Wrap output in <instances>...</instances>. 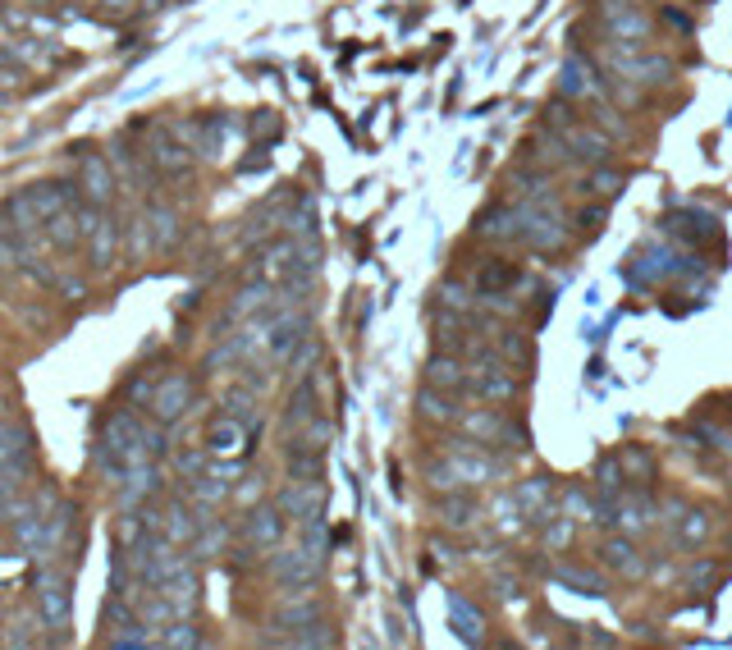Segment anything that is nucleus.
Listing matches in <instances>:
<instances>
[{
    "label": "nucleus",
    "instance_id": "nucleus-31",
    "mask_svg": "<svg viewBox=\"0 0 732 650\" xmlns=\"http://www.w3.org/2000/svg\"><path fill=\"white\" fill-rule=\"evenodd\" d=\"M568 536H572L568 513H559V522H549V527H545V541H549V545H568Z\"/></svg>",
    "mask_w": 732,
    "mask_h": 650
},
{
    "label": "nucleus",
    "instance_id": "nucleus-9",
    "mask_svg": "<svg viewBox=\"0 0 732 650\" xmlns=\"http://www.w3.org/2000/svg\"><path fill=\"white\" fill-rule=\"evenodd\" d=\"M78 179H83L87 202H97V206H106L110 193H115V174H110V161H106V156H97V152L78 161Z\"/></svg>",
    "mask_w": 732,
    "mask_h": 650
},
{
    "label": "nucleus",
    "instance_id": "nucleus-6",
    "mask_svg": "<svg viewBox=\"0 0 732 650\" xmlns=\"http://www.w3.org/2000/svg\"><path fill=\"white\" fill-rule=\"evenodd\" d=\"M252 435H257V426L243 422V417H234V412H225L216 426H211V454L216 458H243L252 445Z\"/></svg>",
    "mask_w": 732,
    "mask_h": 650
},
{
    "label": "nucleus",
    "instance_id": "nucleus-17",
    "mask_svg": "<svg viewBox=\"0 0 732 650\" xmlns=\"http://www.w3.org/2000/svg\"><path fill=\"white\" fill-rule=\"evenodd\" d=\"M69 522H74V504H51V513H46L42 554H37V559H55V550L65 545V531H69Z\"/></svg>",
    "mask_w": 732,
    "mask_h": 650
},
{
    "label": "nucleus",
    "instance_id": "nucleus-13",
    "mask_svg": "<svg viewBox=\"0 0 732 650\" xmlns=\"http://www.w3.org/2000/svg\"><path fill=\"white\" fill-rule=\"evenodd\" d=\"M33 458V435L19 422H0V463L5 467H28Z\"/></svg>",
    "mask_w": 732,
    "mask_h": 650
},
{
    "label": "nucleus",
    "instance_id": "nucleus-5",
    "mask_svg": "<svg viewBox=\"0 0 732 650\" xmlns=\"http://www.w3.org/2000/svg\"><path fill=\"white\" fill-rule=\"evenodd\" d=\"M37 609H42L46 628H65L69 614H74V591L60 573H42L37 577Z\"/></svg>",
    "mask_w": 732,
    "mask_h": 650
},
{
    "label": "nucleus",
    "instance_id": "nucleus-15",
    "mask_svg": "<svg viewBox=\"0 0 732 650\" xmlns=\"http://www.w3.org/2000/svg\"><path fill=\"white\" fill-rule=\"evenodd\" d=\"M600 554H604V564L614 568V573H623V577H636L641 568H646V564H641V554H636V545L627 541V536H609Z\"/></svg>",
    "mask_w": 732,
    "mask_h": 650
},
{
    "label": "nucleus",
    "instance_id": "nucleus-16",
    "mask_svg": "<svg viewBox=\"0 0 732 650\" xmlns=\"http://www.w3.org/2000/svg\"><path fill=\"white\" fill-rule=\"evenodd\" d=\"M202 527H206V518L197 522L193 513L183 509V504H170V509H165V531H161V536H165V541H174V545H193Z\"/></svg>",
    "mask_w": 732,
    "mask_h": 650
},
{
    "label": "nucleus",
    "instance_id": "nucleus-10",
    "mask_svg": "<svg viewBox=\"0 0 732 650\" xmlns=\"http://www.w3.org/2000/svg\"><path fill=\"white\" fill-rule=\"evenodd\" d=\"M595 65L591 60H586V55H568V60H563V78H559V92L568 101H577V97H595V92H600V83H595Z\"/></svg>",
    "mask_w": 732,
    "mask_h": 650
},
{
    "label": "nucleus",
    "instance_id": "nucleus-19",
    "mask_svg": "<svg viewBox=\"0 0 732 650\" xmlns=\"http://www.w3.org/2000/svg\"><path fill=\"white\" fill-rule=\"evenodd\" d=\"M46 234H51L55 248H74V243L83 239V220H78V206H65L60 216L46 220Z\"/></svg>",
    "mask_w": 732,
    "mask_h": 650
},
{
    "label": "nucleus",
    "instance_id": "nucleus-14",
    "mask_svg": "<svg viewBox=\"0 0 732 650\" xmlns=\"http://www.w3.org/2000/svg\"><path fill=\"white\" fill-rule=\"evenodd\" d=\"M463 426L472 435H481L485 445H495V440H504V435H513V426L499 417L495 408H472V412H463Z\"/></svg>",
    "mask_w": 732,
    "mask_h": 650
},
{
    "label": "nucleus",
    "instance_id": "nucleus-3",
    "mask_svg": "<svg viewBox=\"0 0 732 650\" xmlns=\"http://www.w3.org/2000/svg\"><path fill=\"white\" fill-rule=\"evenodd\" d=\"M280 509L289 513L293 522H321V513H325V486H321V477H293V486L280 495Z\"/></svg>",
    "mask_w": 732,
    "mask_h": 650
},
{
    "label": "nucleus",
    "instance_id": "nucleus-28",
    "mask_svg": "<svg viewBox=\"0 0 732 650\" xmlns=\"http://www.w3.org/2000/svg\"><path fill=\"white\" fill-rule=\"evenodd\" d=\"M316 417V394H312V385H302L298 394H293V403H289V426H307Z\"/></svg>",
    "mask_w": 732,
    "mask_h": 650
},
{
    "label": "nucleus",
    "instance_id": "nucleus-2",
    "mask_svg": "<svg viewBox=\"0 0 732 650\" xmlns=\"http://www.w3.org/2000/svg\"><path fill=\"white\" fill-rule=\"evenodd\" d=\"M600 19L618 46H646L650 42V19L636 0H600Z\"/></svg>",
    "mask_w": 732,
    "mask_h": 650
},
{
    "label": "nucleus",
    "instance_id": "nucleus-23",
    "mask_svg": "<svg viewBox=\"0 0 732 650\" xmlns=\"http://www.w3.org/2000/svg\"><path fill=\"white\" fill-rule=\"evenodd\" d=\"M151 165L165 170V174H183V170H188V152H183L179 142H170V138H156V147H151Z\"/></svg>",
    "mask_w": 732,
    "mask_h": 650
},
{
    "label": "nucleus",
    "instance_id": "nucleus-26",
    "mask_svg": "<svg viewBox=\"0 0 732 650\" xmlns=\"http://www.w3.org/2000/svg\"><path fill=\"white\" fill-rule=\"evenodd\" d=\"M421 412H426L431 422H453V417H458L453 399L449 394H435V385H426V394H421Z\"/></svg>",
    "mask_w": 732,
    "mask_h": 650
},
{
    "label": "nucleus",
    "instance_id": "nucleus-18",
    "mask_svg": "<svg viewBox=\"0 0 732 650\" xmlns=\"http://www.w3.org/2000/svg\"><path fill=\"white\" fill-rule=\"evenodd\" d=\"M444 609H449V623H453L458 637H463V641H481V614H476L463 596H449V600H444Z\"/></svg>",
    "mask_w": 732,
    "mask_h": 650
},
{
    "label": "nucleus",
    "instance_id": "nucleus-29",
    "mask_svg": "<svg viewBox=\"0 0 732 650\" xmlns=\"http://www.w3.org/2000/svg\"><path fill=\"white\" fill-rule=\"evenodd\" d=\"M23 472H28V467H5V463H0V509H5L10 499H19V490H23Z\"/></svg>",
    "mask_w": 732,
    "mask_h": 650
},
{
    "label": "nucleus",
    "instance_id": "nucleus-4",
    "mask_svg": "<svg viewBox=\"0 0 732 650\" xmlns=\"http://www.w3.org/2000/svg\"><path fill=\"white\" fill-rule=\"evenodd\" d=\"M151 417L161 426H170V422H179L183 412H188V403H193V380L183 376V371H174V376H165L156 390H151Z\"/></svg>",
    "mask_w": 732,
    "mask_h": 650
},
{
    "label": "nucleus",
    "instance_id": "nucleus-32",
    "mask_svg": "<svg viewBox=\"0 0 732 650\" xmlns=\"http://www.w3.org/2000/svg\"><path fill=\"white\" fill-rule=\"evenodd\" d=\"M0 412H5V399H0Z\"/></svg>",
    "mask_w": 732,
    "mask_h": 650
},
{
    "label": "nucleus",
    "instance_id": "nucleus-21",
    "mask_svg": "<svg viewBox=\"0 0 732 650\" xmlns=\"http://www.w3.org/2000/svg\"><path fill=\"white\" fill-rule=\"evenodd\" d=\"M673 522H678V545H687V550L705 545V536L714 531V522H710V513H705V509H687L682 518H673Z\"/></svg>",
    "mask_w": 732,
    "mask_h": 650
},
{
    "label": "nucleus",
    "instance_id": "nucleus-12",
    "mask_svg": "<svg viewBox=\"0 0 732 650\" xmlns=\"http://www.w3.org/2000/svg\"><path fill=\"white\" fill-rule=\"evenodd\" d=\"M614 69L623 78H632V83H664L668 78V60H655V55H627V46L614 42Z\"/></svg>",
    "mask_w": 732,
    "mask_h": 650
},
{
    "label": "nucleus",
    "instance_id": "nucleus-11",
    "mask_svg": "<svg viewBox=\"0 0 732 650\" xmlns=\"http://www.w3.org/2000/svg\"><path fill=\"white\" fill-rule=\"evenodd\" d=\"M156 486H161V477H156V467H151V458L147 463H133L129 472H124V481H119V504L124 509H138L142 499H151L156 495Z\"/></svg>",
    "mask_w": 732,
    "mask_h": 650
},
{
    "label": "nucleus",
    "instance_id": "nucleus-30",
    "mask_svg": "<svg viewBox=\"0 0 732 650\" xmlns=\"http://www.w3.org/2000/svg\"><path fill=\"white\" fill-rule=\"evenodd\" d=\"M147 225H151V234H156V243L170 248V243H174V216H170V211H151Z\"/></svg>",
    "mask_w": 732,
    "mask_h": 650
},
{
    "label": "nucleus",
    "instance_id": "nucleus-7",
    "mask_svg": "<svg viewBox=\"0 0 732 650\" xmlns=\"http://www.w3.org/2000/svg\"><path fill=\"white\" fill-rule=\"evenodd\" d=\"M243 541H248L252 550H275V545L284 541V509L280 504H261V509H252L248 522H243Z\"/></svg>",
    "mask_w": 732,
    "mask_h": 650
},
{
    "label": "nucleus",
    "instance_id": "nucleus-20",
    "mask_svg": "<svg viewBox=\"0 0 732 650\" xmlns=\"http://www.w3.org/2000/svg\"><path fill=\"white\" fill-rule=\"evenodd\" d=\"M115 248H119V225H115V216H101V225L92 229V266L106 271L110 261H115Z\"/></svg>",
    "mask_w": 732,
    "mask_h": 650
},
{
    "label": "nucleus",
    "instance_id": "nucleus-22",
    "mask_svg": "<svg viewBox=\"0 0 732 650\" xmlns=\"http://www.w3.org/2000/svg\"><path fill=\"white\" fill-rule=\"evenodd\" d=\"M426 385H435V390H467V371H463V362H453V358H431V367H426Z\"/></svg>",
    "mask_w": 732,
    "mask_h": 650
},
{
    "label": "nucleus",
    "instance_id": "nucleus-25",
    "mask_svg": "<svg viewBox=\"0 0 732 650\" xmlns=\"http://www.w3.org/2000/svg\"><path fill=\"white\" fill-rule=\"evenodd\" d=\"M595 490H600V495H627V477H623V463H618V458H600V467H595Z\"/></svg>",
    "mask_w": 732,
    "mask_h": 650
},
{
    "label": "nucleus",
    "instance_id": "nucleus-1",
    "mask_svg": "<svg viewBox=\"0 0 732 650\" xmlns=\"http://www.w3.org/2000/svg\"><path fill=\"white\" fill-rule=\"evenodd\" d=\"M325 545L321 541H302L293 545V550H280L275 559H270V577L280 586H289V591H302V586H312L316 577H321V564H325Z\"/></svg>",
    "mask_w": 732,
    "mask_h": 650
},
{
    "label": "nucleus",
    "instance_id": "nucleus-27",
    "mask_svg": "<svg viewBox=\"0 0 732 650\" xmlns=\"http://www.w3.org/2000/svg\"><path fill=\"white\" fill-rule=\"evenodd\" d=\"M14 266H19V234L10 216H0V271H14Z\"/></svg>",
    "mask_w": 732,
    "mask_h": 650
},
{
    "label": "nucleus",
    "instance_id": "nucleus-24",
    "mask_svg": "<svg viewBox=\"0 0 732 650\" xmlns=\"http://www.w3.org/2000/svg\"><path fill=\"white\" fill-rule=\"evenodd\" d=\"M554 577H559L563 586H572L577 596H604V582L595 573H586V568H572V564H559L554 568Z\"/></svg>",
    "mask_w": 732,
    "mask_h": 650
},
{
    "label": "nucleus",
    "instance_id": "nucleus-8",
    "mask_svg": "<svg viewBox=\"0 0 732 650\" xmlns=\"http://www.w3.org/2000/svg\"><path fill=\"white\" fill-rule=\"evenodd\" d=\"M467 390L481 394L485 403H504V399H513L517 394V380L508 376L499 362H481V367L467 371Z\"/></svg>",
    "mask_w": 732,
    "mask_h": 650
}]
</instances>
